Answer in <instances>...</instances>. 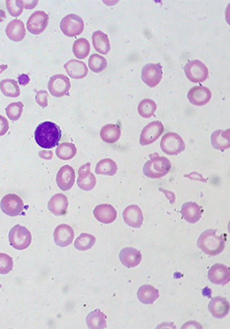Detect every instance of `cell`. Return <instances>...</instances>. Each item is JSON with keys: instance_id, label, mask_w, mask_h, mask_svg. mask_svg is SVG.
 <instances>
[{"instance_id": "cell-47", "label": "cell", "mask_w": 230, "mask_h": 329, "mask_svg": "<svg viewBox=\"0 0 230 329\" xmlns=\"http://www.w3.org/2000/svg\"><path fill=\"white\" fill-rule=\"evenodd\" d=\"M7 68H8V65H6V64H0V73H2Z\"/></svg>"}, {"instance_id": "cell-39", "label": "cell", "mask_w": 230, "mask_h": 329, "mask_svg": "<svg viewBox=\"0 0 230 329\" xmlns=\"http://www.w3.org/2000/svg\"><path fill=\"white\" fill-rule=\"evenodd\" d=\"M6 7L8 12L13 17H18L22 14L24 9V1L23 0H7Z\"/></svg>"}, {"instance_id": "cell-8", "label": "cell", "mask_w": 230, "mask_h": 329, "mask_svg": "<svg viewBox=\"0 0 230 329\" xmlns=\"http://www.w3.org/2000/svg\"><path fill=\"white\" fill-rule=\"evenodd\" d=\"M0 208L5 214L9 216H17L23 211L24 202L16 194H7L2 198Z\"/></svg>"}, {"instance_id": "cell-22", "label": "cell", "mask_w": 230, "mask_h": 329, "mask_svg": "<svg viewBox=\"0 0 230 329\" xmlns=\"http://www.w3.org/2000/svg\"><path fill=\"white\" fill-rule=\"evenodd\" d=\"M64 69L69 77L73 79H82L88 74V67L83 61L70 60L64 64Z\"/></svg>"}, {"instance_id": "cell-43", "label": "cell", "mask_w": 230, "mask_h": 329, "mask_svg": "<svg viewBox=\"0 0 230 329\" xmlns=\"http://www.w3.org/2000/svg\"><path fill=\"white\" fill-rule=\"evenodd\" d=\"M18 82H19V84L22 85V86L27 85V84L30 82L29 75H28V74H25V73L20 74V75L18 76Z\"/></svg>"}, {"instance_id": "cell-34", "label": "cell", "mask_w": 230, "mask_h": 329, "mask_svg": "<svg viewBox=\"0 0 230 329\" xmlns=\"http://www.w3.org/2000/svg\"><path fill=\"white\" fill-rule=\"evenodd\" d=\"M156 108H157L156 103L153 100L144 99L140 102L138 106V112L141 117H143L144 119H148L155 114Z\"/></svg>"}, {"instance_id": "cell-13", "label": "cell", "mask_w": 230, "mask_h": 329, "mask_svg": "<svg viewBox=\"0 0 230 329\" xmlns=\"http://www.w3.org/2000/svg\"><path fill=\"white\" fill-rule=\"evenodd\" d=\"M207 278L214 285L224 286L229 282V268L223 264H213L208 270Z\"/></svg>"}, {"instance_id": "cell-19", "label": "cell", "mask_w": 230, "mask_h": 329, "mask_svg": "<svg viewBox=\"0 0 230 329\" xmlns=\"http://www.w3.org/2000/svg\"><path fill=\"white\" fill-rule=\"evenodd\" d=\"M208 311L215 318H223L229 312V301L222 297H215L208 303Z\"/></svg>"}, {"instance_id": "cell-10", "label": "cell", "mask_w": 230, "mask_h": 329, "mask_svg": "<svg viewBox=\"0 0 230 329\" xmlns=\"http://www.w3.org/2000/svg\"><path fill=\"white\" fill-rule=\"evenodd\" d=\"M164 132V126L159 121H154L145 126L141 134L140 144L142 146H149L156 142Z\"/></svg>"}, {"instance_id": "cell-42", "label": "cell", "mask_w": 230, "mask_h": 329, "mask_svg": "<svg viewBox=\"0 0 230 329\" xmlns=\"http://www.w3.org/2000/svg\"><path fill=\"white\" fill-rule=\"evenodd\" d=\"M9 130V124L6 118L0 116V137L4 136Z\"/></svg>"}, {"instance_id": "cell-28", "label": "cell", "mask_w": 230, "mask_h": 329, "mask_svg": "<svg viewBox=\"0 0 230 329\" xmlns=\"http://www.w3.org/2000/svg\"><path fill=\"white\" fill-rule=\"evenodd\" d=\"M122 132L118 125L108 124L104 126L100 131V137L106 144H115L121 138Z\"/></svg>"}, {"instance_id": "cell-14", "label": "cell", "mask_w": 230, "mask_h": 329, "mask_svg": "<svg viewBox=\"0 0 230 329\" xmlns=\"http://www.w3.org/2000/svg\"><path fill=\"white\" fill-rule=\"evenodd\" d=\"M75 182V171L70 165H63L57 174V184L62 191L70 190Z\"/></svg>"}, {"instance_id": "cell-21", "label": "cell", "mask_w": 230, "mask_h": 329, "mask_svg": "<svg viewBox=\"0 0 230 329\" xmlns=\"http://www.w3.org/2000/svg\"><path fill=\"white\" fill-rule=\"evenodd\" d=\"M95 218L102 224H112L117 218V210L110 204H101L94 209Z\"/></svg>"}, {"instance_id": "cell-6", "label": "cell", "mask_w": 230, "mask_h": 329, "mask_svg": "<svg viewBox=\"0 0 230 329\" xmlns=\"http://www.w3.org/2000/svg\"><path fill=\"white\" fill-rule=\"evenodd\" d=\"M185 142L176 133L165 134L160 142V149L168 155H177L185 150Z\"/></svg>"}, {"instance_id": "cell-23", "label": "cell", "mask_w": 230, "mask_h": 329, "mask_svg": "<svg viewBox=\"0 0 230 329\" xmlns=\"http://www.w3.org/2000/svg\"><path fill=\"white\" fill-rule=\"evenodd\" d=\"M181 213L182 217L186 222L190 224H196L201 220L202 208L195 202H187L183 204Z\"/></svg>"}, {"instance_id": "cell-5", "label": "cell", "mask_w": 230, "mask_h": 329, "mask_svg": "<svg viewBox=\"0 0 230 329\" xmlns=\"http://www.w3.org/2000/svg\"><path fill=\"white\" fill-rule=\"evenodd\" d=\"M184 71L187 78L193 83H201L208 78V68L201 60H194L187 62Z\"/></svg>"}, {"instance_id": "cell-24", "label": "cell", "mask_w": 230, "mask_h": 329, "mask_svg": "<svg viewBox=\"0 0 230 329\" xmlns=\"http://www.w3.org/2000/svg\"><path fill=\"white\" fill-rule=\"evenodd\" d=\"M5 33L8 39H10L11 41L21 42L26 36V28L21 20L15 19L8 23L5 29Z\"/></svg>"}, {"instance_id": "cell-27", "label": "cell", "mask_w": 230, "mask_h": 329, "mask_svg": "<svg viewBox=\"0 0 230 329\" xmlns=\"http://www.w3.org/2000/svg\"><path fill=\"white\" fill-rule=\"evenodd\" d=\"M210 142L212 148L215 150H219L221 151L228 150L230 147L229 129L225 131L217 130L213 132L210 138Z\"/></svg>"}, {"instance_id": "cell-1", "label": "cell", "mask_w": 230, "mask_h": 329, "mask_svg": "<svg viewBox=\"0 0 230 329\" xmlns=\"http://www.w3.org/2000/svg\"><path fill=\"white\" fill-rule=\"evenodd\" d=\"M61 139V130L53 122L40 124L35 131V141L42 149L51 150L58 146Z\"/></svg>"}, {"instance_id": "cell-4", "label": "cell", "mask_w": 230, "mask_h": 329, "mask_svg": "<svg viewBox=\"0 0 230 329\" xmlns=\"http://www.w3.org/2000/svg\"><path fill=\"white\" fill-rule=\"evenodd\" d=\"M10 245L17 250H24L28 248L32 242V235L28 229L23 226L16 225L13 227L8 236Z\"/></svg>"}, {"instance_id": "cell-40", "label": "cell", "mask_w": 230, "mask_h": 329, "mask_svg": "<svg viewBox=\"0 0 230 329\" xmlns=\"http://www.w3.org/2000/svg\"><path fill=\"white\" fill-rule=\"evenodd\" d=\"M13 269V259L5 253H0V274L6 275Z\"/></svg>"}, {"instance_id": "cell-15", "label": "cell", "mask_w": 230, "mask_h": 329, "mask_svg": "<svg viewBox=\"0 0 230 329\" xmlns=\"http://www.w3.org/2000/svg\"><path fill=\"white\" fill-rule=\"evenodd\" d=\"M120 260L127 268H134L142 262L143 255L140 250L134 247H125L120 252Z\"/></svg>"}, {"instance_id": "cell-2", "label": "cell", "mask_w": 230, "mask_h": 329, "mask_svg": "<svg viewBox=\"0 0 230 329\" xmlns=\"http://www.w3.org/2000/svg\"><path fill=\"white\" fill-rule=\"evenodd\" d=\"M197 245L204 254L216 256L224 250L225 237L218 236L216 230H206L200 236Z\"/></svg>"}, {"instance_id": "cell-41", "label": "cell", "mask_w": 230, "mask_h": 329, "mask_svg": "<svg viewBox=\"0 0 230 329\" xmlns=\"http://www.w3.org/2000/svg\"><path fill=\"white\" fill-rule=\"evenodd\" d=\"M36 101L37 103L42 107V108H46L48 106V96L49 93L46 90H39L36 91Z\"/></svg>"}, {"instance_id": "cell-25", "label": "cell", "mask_w": 230, "mask_h": 329, "mask_svg": "<svg viewBox=\"0 0 230 329\" xmlns=\"http://www.w3.org/2000/svg\"><path fill=\"white\" fill-rule=\"evenodd\" d=\"M68 208V199L63 194L54 195L48 204V209L55 215H63Z\"/></svg>"}, {"instance_id": "cell-32", "label": "cell", "mask_w": 230, "mask_h": 329, "mask_svg": "<svg viewBox=\"0 0 230 329\" xmlns=\"http://www.w3.org/2000/svg\"><path fill=\"white\" fill-rule=\"evenodd\" d=\"M0 90L3 95L11 98H16L20 95V87L14 79H3L0 81Z\"/></svg>"}, {"instance_id": "cell-18", "label": "cell", "mask_w": 230, "mask_h": 329, "mask_svg": "<svg viewBox=\"0 0 230 329\" xmlns=\"http://www.w3.org/2000/svg\"><path fill=\"white\" fill-rule=\"evenodd\" d=\"M54 240L58 246L66 247L74 240V231L68 225H59L54 232Z\"/></svg>"}, {"instance_id": "cell-17", "label": "cell", "mask_w": 230, "mask_h": 329, "mask_svg": "<svg viewBox=\"0 0 230 329\" xmlns=\"http://www.w3.org/2000/svg\"><path fill=\"white\" fill-rule=\"evenodd\" d=\"M211 99V91L205 86H195L189 90L188 100L195 106H203Z\"/></svg>"}, {"instance_id": "cell-45", "label": "cell", "mask_w": 230, "mask_h": 329, "mask_svg": "<svg viewBox=\"0 0 230 329\" xmlns=\"http://www.w3.org/2000/svg\"><path fill=\"white\" fill-rule=\"evenodd\" d=\"M38 1H24V8L26 9H33L35 6H37Z\"/></svg>"}, {"instance_id": "cell-3", "label": "cell", "mask_w": 230, "mask_h": 329, "mask_svg": "<svg viewBox=\"0 0 230 329\" xmlns=\"http://www.w3.org/2000/svg\"><path fill=\"white\" fill-rule=\"evenodd\" d=\"M171 170V162L168 158L159 156L157 153L150 155V159L145 162L144 166V173L145 176L158 179L164 177Z\"/></svg>"}, {"instance_id": "cell-12", "label": "cell", "mask_w": 230, "mask_h": 329, "mask_svg": "<svg viewBox=\"0 0 230 329\" xmlns=\"http://www.w3.org/2000/svg\"><path fill=\"white\" fill-rule=\"evenodd\" d=\"M49 15L44 11H36L27 21V30L33 35H40L49 25Z\"/></svg>"}, {"instance_id": "cell-29", "label": "cell", "mask_w": 230, "mask_h": 329, "mask_svg": "<svg viewBox=\"0 0 230 329\" xmlns=\"http://www.w3.org/2000/svg\"><path fill=\"white\" fill-rule=\"evenodd\" d=\"M86 323L88 328L102 329L107 327L106 315L99 309L91 311L86 317Z\"/></svg>"}, {"instance_id": "cell-16", "label": "cell", "mask_w": 230, "mask_h": 329, "mask_svg": "<svg viewBox=\"0 0 230 329\" xmlns=\"http://www.w3.org/2000/svg\"><path fill=\"white\" fill-rule=\"evenodd\" d=\"M123 217L125 223L134 229H140L144 223L143 211L137 205H130L127 207L123 212Z\"/></svg>"}, {"instance_id": "cell-30", "label": "cell", "mask_w": 230, "mask_h": 329, "mask_svg": "<svg viewBox=\"0 0 230 329\" xmlns=\"http://www.w3.org/2000/svg\"><path fill=\"white\" fill-rule=\"evenodd\" d=\"M159 298V292L153 286L144 285L138 291V299L144 304H152Z\"/></svg>"}, {"instance_id": "cell-11", "label": "cell", "mask_w": 230, "mask_h": 329, "mask_svg": "<svg viewBox=\"0 0 230 329\" xmlns=\"http://www.w3.org/2000/svg\"><path fill=\"white\" fill-rule=\"evenodd\" d=\"M49 91L54 97H62L68 95L71 87L69 78L63 74H56L52 76L48 83Z\"/></svg>"}, {"instance_id": "cell-26", "label": "cell", "mask_w": 230, "mask_h": 329, "mask_svg": "<svg viewBox=\"0 0 230 329\" xmlns=\"http://www.w3.org/2000/svg\"><path fill=\"white\" fill-rule=\"evenodd\" d=\"M92 45L94 49L101 55L109 54L111 50L108 36L102 31H95L92 35Z\"/></svg>"}, {"instance_id": "cell-46", "label": "cell", "mask_w": 230, "mask_h": 329, "mask_svg": "<svg viewBox=\"0 0 230 329\" xmlns=\"http://www.w3.org/2000/svg\"><path fill=\"white\" fill-rule=\"evenodd\" d=\"M5 18H6V14H5V12H4L2 9H0V23L3 22V21L5 20Z\"/></svg>"}, {"instance_id": "cell-35", "label": "cell", "mask_w": 230, "mask_h": 329, "mask_svg": "<svg viewBox=\"0 0 230 329\" xmlns=\"http://www.w3.org/2000/svg\"><path fill=\"white\" fill-rule=\"evenodd\" d=\"M77 152L76 147L71 143H62L58 145L56 153L61 160H69L75 156Z\"/></svg>"}, {"instance_id": "cell-44", "label": "cell", "mask_w": 230, "mask_h": 329, "mask_svg": "<svg viewBox=\"0 0 230 329\" xmlns=\"http://www.w3.org/2000/svg\"><path fill=\"white\" fill-rule=\"evenodd\" d=\"M39 155H40V157H42L44 159H48V160L53 158L52 150H42L39 152Z\"/></svg>"}, {"instance_id": "cell-48", "label": "cell", "mask_w": 230, "mask_h": 329, "mask_svg": "<svg viewBox=\"0 0 230 329\" xmlns=\"http://www.w3.org/2000/svg\"><path fill=\"white\" fill-rule=\"evenodd\" d=\"M1 287H2V286H1V285H0V288H1Z\"/></svg>"}, {"instance_id": "cell-20", "label": "cell", "mask_w": 230, "mask_h": 329, "mask_svg": "<svg viewBox=\"0 0 230 329\" xmlns=\"http://www.w3.org/2000/svg\"><path fill=\"white\" fill-rule=\"evenodd\" d=\"M91 164L88 162L86 164L82 165L78 169V178H77V185L83 191H91L94 189L96 185V177L90 170Z\"/></svg>"}, {"instance_id": "cell-33", "label": "cell", "mask_w": 230, "mask_h": 329, "mask_svg": "<svg viewBox=\"0 0 230 329\" xmlns=\"http://www.w3.org/2000/svg\"><path fill=\"white\" fill-rule=\"evenodd\" d=\"M72 52L78 60H84L90 54V43L86 39H77L72 47Z\"/></svg>"}, {"instance_id": "cell-38", "label": "cell", "mask_w": 230, "mask_h": 329, "mask_svg": "<svg viewBox=\"0 0 230 329\" xmlns=\"http://www.w3.org/2000/svg\"><path fill=\"white\" fill-rule=\"evenodd\" d=\"M24 109V104L22 102H14L9 104L5 111L7 117L11 121H18L20 119Z\"/></svg>"}, {"instance_id": "cell-36", "label": "cell", "mask_w": 230, "mask_h": 329, "mask_svg": "<svg viewBox=\"0 0 230 329\" xmlns=\"http://www.w3.org/2000/svg\"><path fill=\"white\" fill-rule=\"evenodd\" d=\"M88 65L90 67V70H92L95 73H99L107 67L108 62L103 56L94 54V55L90 56V58L88 60Z\"/></svg>"}, {"instance_id": "cell-37", "label": "cell", "mask_w": 230, "mask_h": 329, "mask_svg": "<svg viewBox=\"0 0 230 329\" xmlns=\"http://www.w3.org/2000/svg\"><path fill=\"white\" fill-rule=\"evenodd\" d=\"M95 242L96 239L92 235L81 234L74 241V247L79 251H86L93 247Z\"/></svg>"}, {"instance_id": "cell-7", "label": "cell", "mask_w": 230, "mask_h": 329, "mask_svg": "<svg viewBox=\"0 0 230 329\" xmlns=\"http://www.w3.org/2000/svg\"><path fill=\"white\" fill-rule=\"evenodd\" d=\"M60 30L67 37H76L84 30V21L76 14H69L60 21Z\"/></svg>"}, {"instance_id": "cell-9", "label": "cell", "mask_w": 230, "mask_h": 329, "mask_svg": "<svg viewBox=\"0 0 230 329\" xmlns=\"http://www.w3.org/2000/svg\"><path fill=\"white\" fill-rule=\"evenodd\" d=\"M163 71L160 63H147L143 67L142 79L144 83L153 88L157 86L162 79Z\"/></svg>"}, {"instance_id": "cell-31", "label": "cell", "mask_w": 230, "mask_h": 329, "mask_svg": "<svg viewBox=\"0 0 230 329\" xmlns=\"http://www.w3.org/2000/svg\"><path fill=\"white\" fill-rule=\"evenodd\" d=\"M118 171V165L111 158H104L100 160L95 168V172L99 175L114 176Z\"/></svg>"}]
</instances>
